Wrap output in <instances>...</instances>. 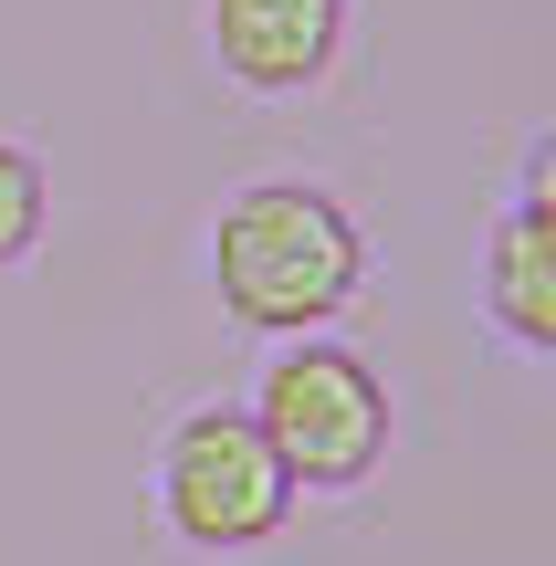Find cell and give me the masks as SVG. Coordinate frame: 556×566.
<instances>
[{"label": "cell", "instance_id": "3", "mask_svg": "<svg viewBox=\"0 0 556 566\" xmlns=\"http://www.w3.org/2000/svg\"><path fill=\"white\" fill-rule=\"evenodd\" d=\"M294 504L305 493L284 483V462H273V441L252 430L242 399H200V409L168 420V441H158V525L189 556H263L294 525Z\"/></svg>", "mask_w": 556, "mask_h": 566}, {"label": "cell", "instance_id": "1", "mask_svg": "<svg viewBox=\"0 0 556 566\" xmlns=\"http://www.w3.org/2000/svg\"><path fill=\"white\" fill-rule=\"evenodd\" d=\"M368 283V231L315 179H252L210 221V294L242 336H326Z\"/></svg>", "mask_w": 556, "mask_h": 566}, {"label": "cell", "instance_id": "6", "mask_svg": "<svg viewBox=\"0 0 556 566\" xmlns=\"http://www.w3.org/2000/svg\"><path fill=\"white\" fill-rule=\"evenodd\" d=\"M42 221H53V168H42L21 137H0V273L32 263Z\"/></svg>", "mask_w": 556, "mask_h": 566}, {"label": "cell", "instance_id": "2", "mask_svg": "<svg viewBox=\"0 0 556 566\" xmlns=\"http://www.w3.org/2000/svg\"><path fill=\"white\" fill-rule=\"evenodd\" d=\"M242 409L273 441V462H284L294 493L378 483V462H389V441H399L389 378H378L357 346H336V336H273V357H263V378H252Z\"/></svg>", "mask_w": 556, "mask_h": 566}, {"label": "cell", "instance_id": "4", "mask_svg": "<svg viewBox=\"0 0 556 566\" xmlns=\"http://www.w3.org/2000/svg\"><path fill=\"white\" fill-rule=\"evenodd\" d=\"M347 11L357 0H210V63L263 105L315 95L347 53Z\"/></svg>", "mask_w": 556, "mask_h": 566}, {"label": "cell", "instance_id": "5", "mask_svg": "<svg viewBox=\"0 0 556 566\" xmlns=\"http://www.w3.org/2000/svg\"><path fill=\"white\" fill-rule=\"evenodd\" d=\"M483 315L515 357H556V137L525 147V189L483 242Z\"/></svg>", "mask_w": 556, "mask_h": 566}]
</instances>
